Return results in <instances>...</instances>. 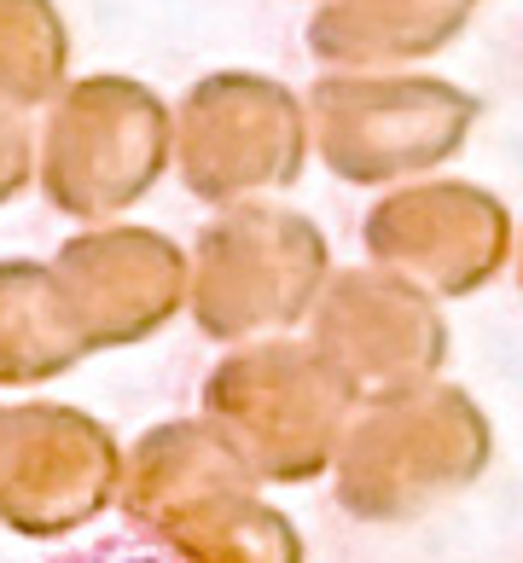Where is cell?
<instances>
[{
    "instance_id": "6da1fadb",
    "label": "cell",
    "mask_w": 523,
    "mask_h": 563,
    "mask_svg": "<svg viewBox=\"0 0 523 563\" xmlns=\"http://www.w3.org/2000/svg\"><path fill=\"white\" fill-rule=\"evenodd\" d=\"M494 453L483 407L454 384L372 395L367 419L344 435V506L361 517H413L471 488Z\"/></svg>"
},
{
    "instance_id": "7a4b0ae2",
    "label": "cell",
    "mask_w": 523,
    "mask_h": 563,
    "mask_svg": "<svg viewBox=\"0 0 523 563\" xmlns=\"http://www.w3.org/2000/svg\"><path fill=\"white\" fill-rule=\"evenodd\" d=\"M477 93L443 76H384L331 70L308 93V129L331 175L379 186L395 175H425L466 145L477 122Z\"/></svg>"
},
{
    "instance_id": "3957f363",
    "label": "cell",
    "mask_w": 523,
    "mask_h": 563,
    "mask_svg": "<svg viewBox=\"0 0 523 563\" xmlns=\"http://www.w3.org/2000/svg\"><path fill=\"white\" fill-rule=\"evenodd\" d=\"M355 389L320 349L262 343L233 354L204 384L221 442L268 476H314L331 459L355 407Z\"/></svg>"
},
{
    "instance_id": "277c9868",
    "label": "cell",
    "mask_w": 523,
    "mask_h": 563,
    "mask_svg": "<svg viewBox=\"0 0 523 563\" xmlns=\"http://www.w3.org/2000/svg\"><path fill=\"white\" fill-rule=\"evenodd\" d=\"M170 111L129 76H88L53 106L47 122V198L65 216L99 221L145 198L170 163Z\"/></svg>"
},
{
    "instance_id": "5b68a950",
    "label": "cell",
    "mask_w": 523,
    "mask_h": 563,
    "mask_svg": "<svg viewBox=\"0 0 523 563\" xmlns=\"http://www.w3.org/2000/svg\"><path fill=\"white\" fill-rule=\"evenodd\" d=\"M181 175L198 198H244L297 180L308 157V117L268 76H204L181 106Z\"/></svg>"
},
{
    "instance_id": "8992f818",
    "label": "cell",
    "mask_w": 523,
    "mask_h": 563,
    "mask_svg": "<svg viewBox=\"0 0 523 563\" xmlns=\"http://www.w3.org/2000/svg\"><path fill=\"white\" fill-rule=\"evenodd\" d=\"M326 279V239L291 210H233L198 239V325L244 338L257 325L303 320Z\"/></svg>"
},
{
    "instance_id": "52a82bcc",
    "label": "cell",
    "mask_w": 523,
    "mask_h": 563,
    "mask_svg": "<svg viewBox=\"0 0 523 563\" xmlns=\"http://www.w3.org/2000/svg\"><path fill=\"white\" fill-rule=\"evenodd\" d=\"M367 250L431 297H471L506 267L512 216L471 180H425L390 192L367 216Z\"/></svg>"
},
{
    "instance_id": "ba28073f",
    "label": "cell",
    "mask_w": 523,
    "mask_h": 563,
    "mask_svg": "<svg viewBox=\"0 0 523 563\" xmlns=\"http://www.w3.org/2000/svg\"><path fill=\"white\" fill-rule=\"evenodd\" d=\"M314 349L344 372L355 389L395 395L431 384V372L448 354V325L436 314L431 290L390 267L331 279L320 314H314Z\"/></svg>"
},
{
    "instance_id": "9c48e42d",
    "label": "cell",
    "mask_w": 523,
    "mask_h": 563,
    "mask_svg": "<svg viewBox=\"0 0 523 563\" xmlns=\"http://www.w3.org/2000/svg\"><path fill=\"white\" fill-rule=\"evenodd\" d=\"M58 290L81 325L88 349L140 343L175 314L186 290V262L170 239L117 227V233H88L58 250Z\"/></svg>"
},
{
    "instance_id": "30bf717a",
    "label": "cell",
    "mask_w": 523,
    "mask_h": 563,
    "mask_svg": "<svg viewBox=\"0 0 523 563\" xmlns=\"http://www.w3.org/2000/svg\"><path fill=\"white\" fill-rule=\"evenodd\" d=\"M477 0H320L308 53L331 70H390L454 47Z\"/></svg>"
},
{
    "instance_id": "8fae6325",
    "label": "cell",
    "mask_w": 523,
    "mask_h": 563,
    "mask_svg": "<svg viewBox=\"0 0 523 563\" xmlns=\"http://www.w3.org/2000/svg\"><path fill=\"white\" fill-rule=\"evenodd\" d=\"M81 354H88V338H81L53 267L0 262V384L53 378Z\"/></svg>"
},
{
    "instance_id": "7c38bea8",
    "label": "cell",
    "mask_w": 523,
    "mask_h": 563,
    "mask_svg": "<svg viewBox=\"0 0 523 563\" xmlns=\"http://www.w3.org/2000/svg\"><path fill=\"white\" fill-rule=\"evenodd\" d=\"M70 70V30L53 0H0V111L47 99Z\"/></svg>"
},
{
    "instance_id": "4fadbf2b",
    "label": "cell",
    "mask_w": 523,
    "mask_h": 563,
    "mask_svg": "<svg viewBox=\"0 0 523 563\" xmlns=\"http://www.w3.org/2000/svg\"><path fill=\"white\" fill-rule=\"evenodd\" d=\"M24 180H30V140H24L12 111H0V203H7Z\"/></svg>"
}]
</instances>
